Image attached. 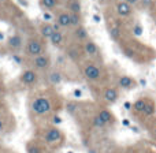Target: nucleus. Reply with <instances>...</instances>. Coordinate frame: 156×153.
Here are the masks:
<instances>
[{
  "label": "nucleus",
  "mask_w": 156,
  "mask_h": 153,
  "mask_svg": "<svg viewBox=\"0 0 156 153\" xmlns=\"http://www.w3.org/2000/svg\"><path fill=\"white\" fill-rule=\"evenodd\" d=\"M30 111H32V113H34L37 116L48 115L52 111V104L49 101V99H47V97H37L30 103Z\"/></svg>",
  "instance_id": "1"
},
{
  "label": "nucleus",
  "mask_w": 156,
  "mask_h": 153,
  "mask_svg": "<svg viewBox=\"0 0 156 153\" xmlns=\"http://www.w3.org/2000/svg\"><path fill=\"white\" fill-rule=\"evenodd\" d=\"M63 140H65V135H63V133L56 126L48 127L43 134L44 144L48 146H59L63 142Z\"/></svg>",
  "instance_id": "2"
},
{
  "label": "nucleus",
  "mask_w": 156,
  "mask_h": 153,
  "mask_svg": "<svg viewBox=\"0 0 156 153\" xmlns=\"http://www.w3.org/2000/svg\"><path fill=\"white\" fill-rule=\"evenodd\" d=\"M26 54L33 57L40 56V55H43V45L37 40H30L26 45Z\"/></svg>",
  "instance_id": "3"
},
{
  "label": "nucleus",
  "mask_w": 156,
  "mask_h": 153,
  "mask_svg": "<svg viewBox=\"0 0 156 153\" xmlns=\"http://www.w3.org/2000/svg\"><path fill=\"white\" fill-rule=\"evenodd\" d=\"M33 66L37 70H47L51 66V59L48 55H40V56L33 59Z\"/></svg>",
  "instance_id": "4"
},
{
  "label": "nucleus",
  "mask_w": 156,
  "mask_h": 153,
  "mask_svg": "<svg viewBox=\"0 0 156 153\" xmlns=\"http://www.w3.org/2000/svg\"><path fill=\"white\" fill-rule=\"evenodd\" d=\"M19 79H21L22 83H26V85H33V83L37 82L38 75H37V73H36V71L26 70V71H23V73L21 74Z\"/></svg>",
  "instance_id": "5"
},
{
  "label": "nucleus",
  "mask_w": 156,
  "mask_h": 153,
  "mask_svg": "<svg viewBox=\"0 0 156 153\" xmlns=\"http://www.w3.org/2000/svg\"><path fill=\"white\" fill-rule=\"evenodd\" d=\"M83 74H85V77L88 78L89 81H96L99 79L100 75H101V73H100L99 67H96L94 64H88L85 68H83Z\"/></svg>",
  "instance_id": "6"
},
{
  "label": "nucleus",
  "mask_w": 156,
  "mask_h": 153,
  "mask_svg": "<svg viewBox=\"0 0 156 153\" xmlns=\"http://www.w3.org/2000/svg\"><path fill=\"white\" fill-rule=\"evenodd\" d=\"M118 85L121 86L122 89H134L136 86H137V82L129 75H122L118 79Z\"/></svg>",
  "instance_id": "7"
},
{
  "label": "nucleus",
  "mask_w": 156,
  "mask_h": 153,
  "mask_svg": "<svg viewBox=\"0 0 156 153\" xmlns=\"http://www.w3.org/2000/svg\"><path fill=\"white\" fill-rule=\"evenodd\" d=\"M118 97H119V93L115 88H108L107 90L104 92V100L107 103H110V104H114V103L118 100Z\"/></svg>",
  "instance_id": "8"
},
{
  "label": "nucleus",
  "mask_w": 156,
  "mask_h": 153,
  "mask_svg": "<svg viewBox=\"0 0 156 153\" xmlns=\"http://www.w3.org/2000/svg\"><path fill=\"white\" fill-rule=\"evenodd\" d=\"M116 11H118V14L121 16H127L132 14V7L126 2H119L116 4Z\"/></svg>",
  "instance_id": "9"
},
{
  "label": "nucleus",
  "mask_w": 156,
  "mask_h": 153,
  "mask_svg": "<svg viewBox=\"0 0 156 153\" xmlns=\"http://www.w3.org/2000/svg\"><path fill=\"white\" fill-rule=\"evenodd\" d=\"M22 43H23V40H22V37L19 34H14L12 37H10L8 38V47H10L11 49H19L22 47Z\"/></svg>",
  "instance_id": "10"
},
{
  "label": "nucleus",
  "mask_w": 156,
  "mask_h": 153,
  "mask_svg": "<svg viewBox=\"0 0 156 153\" xmlns=\"http://www.w3.org/2000/svg\"><path fill=\"white\" fill-rule=\"evenodd\" d=\"M56 23L59 25L60 27H67L71 26L70 23V14L69 12H60L56 18Z\"/></svg>",
  "instance_id": "11"
},
{
  "label": "nucleus",
  "mask_w": 156,
  "mask_h": 153,
  "mask_svg": "<svg viewBox=\"0 0 156 153\" xmlns=\"http://www.w3.org/2000/svg\"><path fill=\"white\" fill-rule=\"evenodd\" d=\"M26 152L27 153H45V149H44V146L40 145L38 142L32 141V142H29L26 145Z\"/></svg>",
  "instance_id": "12"
},
{
  "label": "nucleus",
  "mask_w": 156,
  "mask_h": 153,
  "mask_svg": "<svg viewBox=\"0 0 156 153\" xmlns=\"http://www.w3.org/2000/svg\"><path fill=\"white\" fill-rule=\"evenodd\" d=\"M97 116H99L105 124H110L114 122V115L108 110H100L99 113H97Z\"/></svg>",
  "instance_id": "13"
},
{
  "label": "nucleus",
  "mask_w": 156,
  "mask_h": 153,
  "mask_svg": "<svg viewBox=\"0 0 156 153\" xmlns=\"http://www.w3.org/2000/svg\"><path fill=\"white\" fill-rule=\"evenodd\" d=\"M83 51H85V54L90 55V56H94V55H97L99 49H97V45L93 43V41L88 40L85 43V45H83Z\"/></svg>",
  "instance_id": "14"
},
{
  "label": "nucleus",
  "mask_w": 156,
  "mask_h": 153,
  "mask_svg": "<svg viewBox=\"0 0 156 153\" xmlns=\"http://www.w3.org/2000/svg\"><path fill=\"white\" fill-rule=\"evenodd\" d=\"M54 27H52V25L51 23H44V25H41V27H40V33H41V36L43 37H45V38H49L52 34H54Z\"/></svg>",
  "instance_id": "15"
},
{
  "label": "nucleus",
  "mask_w": 156,
  "mask_h": 153,
  "mask_svg": "<svg viewBox=\"0 0 156 153\" xmlns=\"http://www.w3.org/2000/svg\"><path fill=\"white\" fill-rule=\"evenodd\" d=\"M147 101L148 100H145V99H138L137 101L133 104V111H134L136 113H143L144 112V110H145V105H147Z\"/></svg>",
  "instance_id": "16"
},
{
  "label": "nucleus",
  "mask_w": 156,
  "mask_h": 153,
  "mask_svg": "<svg viewBox=\"0 0 156 153\" xmlns=\"http://www.w3.org/2000/svg\"><path fill=\"white\" fill-rule=\"evenodd\" d=\"M49 41H51V44L52 45H55V47L60 45L62 41H63V34L60 32H54V34L49 37Z\"/></svg>",
  "instance_id": "17"
},
{
  "label": "nucleus",
  "mask_w": 156,
  "mask_h": 153,
  "mask_svg": "<svg viewBox=\"0 0 156 153\" xmlns=\"http://www.w3.org/2000/svg\"><path fill=\"white\" fill-rule=\"evenodd\" d=\"M155 112H156V105H155V103H154V101H147L145 110H144L143 115H145V116H152V115H155Z\"/></svg>",
  "instance_id": "18"
},
{
  "label": "nucleus",
  "mask_w": 156,
  "mask_h": 153,
  "mask_svg": "<svg viewBox=\"0 0 156 153\" xmlns=\"http://www.w3.org/2000/svg\"><path fill=\"white\" fill-rule=\"evenodd\" d=\"M49 81H51V83H54V85H59V83L62 82V74H60L59 71H52V73L49 74Z\"/></svg>",
  "instance_id": "19"
},
{
  "label": "nucleus",
  "mask_w": 156,
  "mask_h": 153,
  "mask_svg": "<svg viewBox=\"0 0 156 153\" xmlns=\"http://www.w3.org/2000/svg\"><path fill=\"white\" fill-rule=\"evenodd\" d=\"M69 10H70V12H74V14H80L81 12V4L78 0H71L70 3H69Z\"/></svg>",
  "instance_id": "20"
},
{
  "label": "nucleus",
  "mask_w": 156,
  "mask_h": 153,
  "mask_svg": "<svg viewBox=\"0 0 156 153\" xmlns=\"http://www.w3.org/2000/svg\"><path fill=\"white\" fill-rule=\"evenodd\" d=\"M70 14V23H71V26H81V16H80V14H74V12H69Z\"/></svg>",
  "instance_id": "21"
},
{
  "label": "nucleus",
  "mask_w": 156,
  "mask_h": 153,
  "mask_svg": "<svg viewBox=\"0 0 156 153\" xmlns=\"http://www.w3.org/2000/svg\"><path fill=\"white\" fill-rule=\"evenodd\" d=\"M76 37L78 40H85L88 37V33H86V29L83 26H78L76 29Z\"/></svg>",
  "instance_id": "22"
},
{
  "label": "nucleus",
  "mask_w": 156,
  "mask_h": 153,
  "mask_svg": "<svg viewBox=\"0 0 156 153\" xmlns=\"http://www.w3.org/2000/svg\"><path fill=\"white\" fill-rule=\"evenodd\" d=\"M58 2L59 0H40V4H41V7L51 10V8H54L58 4Z\"/></svg>",
  "instance_id": "23"
},
{
  "label": "nucleus",
  "mask_w": 156,
  "mask_h": 153,
  "mask_svg": "<svg viewBox=\"0 0 156 153\" xmlns=\"http://www.w3.org/2000/svg\"><path fill=\"white\" fill-rule=\"evenodd\" d=\"M92 126H93V127H96V129H103V127H105V126H107V124H105L104 122H103L101 119H100L99 116L96 115L93 119H92Z\"/></svg>",
  "instance_id": "24"
},
{
  "label": "nucleus",
  "mask_w": 156,
  "mask_h": 153,
  "mask_svg": "<svg viewBox=\"0 0 156 153\" xmlns=\"http://www.w3.org/2000/svg\"><path fill=\"white\" fill-rule=\"evenodd\" d=\"M66 110H67V112H69V113H71V115H73V113L78 110V103H76V101H70V103H67V105H66Z\"/></svg>",
  "instance_id": "25"
},
{
  "label": "nucleus",
  "mask_w": 156,
  "mask_h": 153,
  "mask_svg": "<svg viewBox=\"0 0 156 153\" xmlns=\"http://www.w3.org/2000/svg\"><path fill=\"white\" fill-rule=\"evenodd\" d=\"M119 36H121V32H119L118 27H112V29H110V37L112 38V40H118Z\"/></svg>",
  "instance_id": "26"
},
{
  "label": "nucleus",
  "mask_w": 156,
  "mask_h": 153,
  "mask_svg": "<svg viewBox=\"0 0 156 153\" xmlns=\"http://www.w3.org/2000/svg\"><path fill=\"white\" fill-rule=\"evenodd\" d=\"M143 32H144V29L141 25H134V26H133V34L134 36L140 37V36H143Z\"/></svg>",
  "instance_id": "27"
},
{
  "label": "nucleus",
  "mask_w": 156,
  "mask_h": 153,
  "mask_svg": "<svg viewBox=\"0 0 156 153\" xmlns=\"http://www.w3.org/2000/svg\"><path fill=\"white\" fill-rule=\"evenodd\" d=\"M152 2H154V0H141V4H143L144 7H148V5L152 4Z\"/></svg>",
  "instance_id": "28"
},
{
  "label": "nucleus",
  "mask_w": 156,
  "mask_h": 153,
  "mask_svg": "<svg viewBox=\"0 0 156 153\" xmlns=\"http://www.w3.org/2000/svg\"><path fill=\"white\" fill-rule=\"evenodd\" d=\"M52 122H54L55 124H60V123H62V119H60L59 116H54V119H52Z\"/></svg>",
  "instance_id": "29"
},
{
  "label": "nucleus",
  "mask_w": 156,
  "mask_h": 153,
  "mask_svg": "<svg viewBox=\"0 0 156 153\" xmlns=\"http://www.w3.org/2000/svg\"><path fill=\"white\" fill-rule=\"evenodd\" d=\"M93 21L96 22V23H100V22H101V16L97 15V14H94V15H93Z\"/></svg>",
  "instance_id": "30"
},
{
  "label": "nucleus",
  "mask_w": 156,
  "mask_h": 153,
  "mask_svg": "<svg viewBox=\"0 0 156 153\" xmlns=\"http://www.w3.org/2000/svg\"><path fill=\"white\" fill-rule=\"evenodd\" d=\"M5 129V124H4V120H3V118H0V133L4 131Z\"/></svg>",
  "instance_id": "31"
},
{
  "label": "nucleus",
  "mask_w": 156,
  "mask_h": 153,
  "mask_svg": "<svg viewBox=\"0 0 156 153\" xmlns=\"http://www.w3.org/2000/svg\"><path fill=\"white\" fill-rule=\"evenodd\" d=\"M126 3H127V4H129V5H134V4H137V3H138V0H126Z\"/></svg>",
  "instance_id": "32"
},
{
  "label": "nucleus",
  "mask_w": 156,
  "mask_h": 153,
  "mask_svg": "<svg viewBox=\"0 0 156 153\" xmlns=\"http://www.w3.org/2000/svg\"><path fill=\"white\" fill-rule=\"evenodd\" d=\"M74 96H76V97H81V96H82V92L78 90V89H76V90H74Z\"/></svg>",
  "instance_id": "33"
},
{
  "label": "nucleus",
  "mask_w": 156,
  "mask_h": 153,
  "mask_svg": "<svg viewBox=\"0 0 156 153\" xmlns=\"http://www.w3.org/2000/svg\"><path fill=\"white\" fill-rule=\"evenodd\" d=\"M132 107H133V105H132V103H129V101H127V103H125V108H126L127 111H129V110H132Z\"/></svg>",
  "instance_id": "34"
},
{
  "label": "nucleus",
  "mask_w": 156,
  "mask_h": 153,
  "mask_svg": "<svg viewBox=\"0 0 156 153\" xmlns=\"http://www.w3.org/2000/svg\"><path fill=\"white\" fill-rule=\"evenodd\" d=\"M138 82H140V85H143V86H145V85H147V81L144 79V78H141V79L138 81Z\"/></svg>",
  "instance_id": "35"
},
{
  "label": "nucleus",
  "mask_w": 156,
  "mask_h": 153,
  "mask_svg": "<svg viewBox=\"0 0 156 153\" xmlns=\"http://www.w3.org/2000/svg\"><path fill=\"white\" fill-rule=\"evenodd\" d=\"M52 16L49 15V14H44V19H51Z\"/></svg>",
  "instance_id": "36"
},
{
  "label": "nucleus",
  "mask_w": 156,
  "mask_h": 153,
  "mask_svg": "<svg viewBox=\"0 0 156 153\" xmlns=\"http://www.w3.org/2000/svg\"><path fill=\"white\" fill-rule=\"evenodd\" d=\"M88 153H97V151H96V149H89Z\"/></svg>",
  "instance_id": "37"
},
{
  "label": "nucleus",
  "mask_w": 156,
  "mask_h": 153,
  "mask_svg": "<svg viewBox=\"0 0 156 153\" xmlns=\"http://www.w3.org/2000/svg\"><path fill=\"white\" fill-rule=\"evenodd\" d=\"M123 124H125V126H129V120H123Z\"/></svg>",
  "instance_id": "38"
},
{
  "label": "nucleus",
  "mask_w": 156,
  "mask_h": 153,
  "mask_svg": "<svg viewBox=\"0 0 156 153\" xmlns=\"http://www.w3.org/2000/svg\"><path fill=\"white\" fill-rule=\"evenodd\" d=\"M2 96H3V88L0 86V97H2Z\"/></svg>",
  "instance_id": "39"
},
{
  "label": "nucleus",
  "mask_w": 156,
  "mask_h": 153,
  "mask_svg": "<svg viewBox=\"0 0 156 153\" xmlns=\"http://www.w3.org/2000/svg\"><path fill=\"white\" fill-rule=\"evenodd\" d=\"M107 153H116V152H115V151H108Z\"/></svg>",
  "instance_id": "40"
},
{
  "label": "nucleus",
  "mask_w": 156,
  "mask_h": 153,
  "mask_svg": "<svg viewBox=\"0 0 156 153\" xmlns=\"http://www.w3.org/2000/svg\"><path fill=\"white\" fill-rule=\"evenodd\" d=\"M155 135H156V124H155Z\"/></svg>",
  "instance_id": "41"
},
{
  "label": "nucleus",
  "mask_w": 156,
  "mask_h": 153,
  "mask_svg": "<svg viewBox=\"0 0 156 153\" xmlns=\"http://www.w3.org/2000/svg\"><path fill=\"white\" fill-rule=\"evenodd\" d=\"M148 153H152V152H148Z\"/></svg>",
  "instance_id": "42"
}]
</instances>
